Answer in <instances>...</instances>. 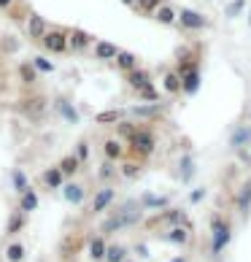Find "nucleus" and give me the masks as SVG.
I'll return each mask as SVG.
<instances>
[{
	"label": "nucleus",
	"instance_id": "nucleus-1",
	"mask_svg": "<svg viewBox=\"0 0 251 262\" xmlns=\"http://www.w3.org/2000/svg\"><path fill=\"white\" fill-rule=\"evenodd\" d=\"M127 154H130V160H138V162H146L154 149H157V133H154L151 127H141L138 124V130H135V135L127 141Z\"/></svg>",
	"mask_w": 251,
	"mask_h": 262
},
{
	"label": "nucleus",
	"instance_id": "nucleus-2",
	"mask_svg": "<svg viewBox=\"0 0 251 262\" xmlns=\"http://www.w3.org/2000/svg\"><path fill=\"white\" fill-rule=\"evenodd\" d=\"M19 111H22L25 119L30 122H43L46 114H49V98L43 92H27L22 100H19Z\"/></svg>",
	"mask_w": 251,
	"mask_h": 262
},
{
	"label": "nucleus",
	"instance_id": "nucleus-3",
	"mask_svg": "<svg viewBox=\"0 0 251 262\" xmlns=\"http://www.w3.org/2000/svg\"><path fill=\"white\" fill-rule=\"evenodd\" d=\"M41 46L43 52L52 54H71L67 52V27H49L46 35L41 38Z\"/></svg>",
	"mask_w": 251,
	"mask_h": 262
},
{
	"label": "nucleus",
	"instance_id": "nucleus-4",
	"mask_svg": "<svg viewBox=\"0 0 251 262\" xmlns=\"http://www.w3.org/2000/svg\"><path fill=\"white\" fill-rule=\"evenodd\" d=\"M230 241V225L221 216H211V254H221Z\"/></svg>",
	"mask_w": 251,
	"mask_h": 262
},
{
	"label": "nucleus",
	"instance_id": "nucleus-5",
	"mask_svg": "<svg viewBox=\"0 0 251 262\" xmlns=\"http://www.w3.org/2000/svg\"><path fill=\"white\" fill-rule=\"evenodd\" d=\"M113 200H117V189H113L111 184H103V187L95 192L92 203H89V213H92V216H98V213H105V211L113 206Z\"/></svg>",
	"mask_w": 251,
	"mask_h": 262
},
{
	"label": "nucleus",
	"instance_id": "nucleus-6",
	"mask_svg": "<svg viewBox=\"0 0 251 262\" xmlns=\"http://www.w3.org/2000/svg\"><path fill=\"white\" fill-rule=\"evenodd\" d=\"M49 22L41 16V14H35V11H30L27 14V19H25V33H27V38L30 41H35V43H41V38L46 35V30H49Z\"/></svg>",
	"mask_w": 251,
	"mask_h": 262
},
{
	"label": "nucleus",
	"instance_id": "nucleus-7",
	"mask_svg": "<svg viewBox=\"0 0 251 262\" xmlns=\"http://www.w3.org/2000/svg\"><path fill=\"white\" fill-rule=\"evenodd\" d=\"M92 43H95V38L86 30H81V27H67V52L79 54V52H86Z\"/></svg>",
	"mask_w": 251,
	"mask_h": 262
},
{
	"label": "nucleus",
	"instance_id": "nucleus-8",
	"mask_svg": "<svg viewBox=\"0 0 251 262\" xmlns=\"http://www.w3.org/2000/svg\"><path fill=\"white\" fill-rule=\"evenodd\" d=\"M100 151H103V160H111V162H119V160L127 157V151H124V143L117 138V135H108V138L103 141Z\"/></svg>",
	"mask_w": 251,
	"mask_h": 262
},
{
	"label": "nucleus",
	"instance_id": "nucleus-9",
	"mask_svg": "<svg viewBox=\"0 0 251 262\" xmlns=\"http://www.w3.org/2000/svg\"><path fill=\"white\" fill-rule=\"evenodd\" d=\"M178 22H181L184 30H202V27H208V19L202 14H197V11H192V8H181Z\"/></svg>",
	"mask_w": 251,
	"mask_h": 262
},
{
	"label": "nucleus",
	"instance_id": "nucleus-10",
	"mask_svg": "<svg viewBox=\"0 0 251 262\" xmlns=\"http://www.w3.org/2000/svg\"><path fill=\"white\" fill-rule=\"evenodd\" d=\"M27 222H30V216H27V213H22L19 208H14L11 213H8V219H6V235H8V238H16L19 232H25Z\"/></svg>",
	"mask_w": 251,
	"mask_h": 262
},
{
	"label": "nucleus",
	"instance_id": "nucleus-11",
	"mask_svg": "<svg viewBox=\"0 0 251 262\" xmlns=\"http://www.w3.org/2000/svg\"><path fill=\"white\" fill-rule=\"evenodd\" d=\"M84 246H86L84 235H67L62 244H60V257H62V259H76Z\"/></svg>",
	"mask_w": 251,
	"mask_h": 262
},
{
	"label": "nucleus",
	"instance_id": "nucleus-12",
	"mask_svg": "<svg viewBox=\"0 0 251 262\" xmlns=\"http://www.w3.org/2000/svg\"><path fill=\"white\" fill-rule=\"evenodd\" d=\"M3 259H6V262H25V259H27V246H25L19 238H11V241L3 246Z\"/></svg>",
	"mask_w": 251,
	"mask_h": 262
},
{
	"label": "nucleus",
	"instance_id": "nucleus-13",
	"mask_svg": "<svg viewBox=\"0 0 251 262\" xmlns=\"http://www.w3.org/2000/svg\"><path fill=\"white\" fill-rule=\"evenodd\" d=\"M65 181H67V179L62 176V170L57 168V165H52V168H46V170L41 173V184H43V189H49V192L62 189Z\"/></svg>",
	"mask_w": 251,
	"mask_h": 262
},
{
	"label": "nucleus",
	"instance_id": "nucleus-14",
	"mask_svg": "<svg viewBox=\"0 0 251 262\" xmlns=\"http://www.w3.org/2000/svg\"><path fill=\"white\" fill-rule=\"evenodd\" d=\"M62 198H65V203H71V206H81L84 203V198H86V192H84V187L79 181H65L62 184Z\"/></svg>",
	"mask_w": 251,
	"mask_h": 262
},
{
	"label": "nucleus",
	"instance_id": "nucleus-15",
	"mask_svg": "<svg viewBox=\"0 0 251 262\" xmlns=\"http://www.w3.org/2000/svg\"><path fill=\"white\" fill-rule=\"evenodd\" d=\"M105 246H108V241H105V235H92V238H86V251H89V259L92 262H103V257H105Z\"/></svg>",
	"mask_w": 251,
	"mask_h": 262
},
{
	"label": "nucleus",
	"instance_id": "nucleus-16",
	"mask_svg": "<svg viewBox=\"0 0 251 262\" xmlns=\"http://www.w3.org/2000/svg\"><path fill=\"white\" fill-rule=\"evenodd\" d=\"M38 206H41V200H38V192L33 189V187H27L22 195H19V203H16V208L22 211V213H27L30 216L33 211H38Z\"/></svg>",
	"mask_w": 251,
	"mask_h": 262
},
{
	"label": "nucleus",
	"instance_id": "nucleus-17",
	"mask_svg": "<svg viewBox=\"0 0 251 262\" xmlns=\"http://www.w3.org/2000/svg\"><path fill=\"white\" fill-rule=\"evenodd\" d=\"M57 168H60V170H62V176H65L67 181H71V179H76V176L81 173V168H84V165H81L79 160H76L73 154H65V157H60V160H57Z\"/></svg>",
	"mask_w": 251,
	"mask_h": 262
},
{
	"label": "nucleus",
	"instance_id": "nucleus-18",
	"mask_svg": "<svg viewBox=\"0 0 251 262\" xmlns=\"http://www.w3.org/2000/svg\"><path fill=\"white\" fill-rule=\"evenodd\" d=\"M127 257H130V246L119 244V241H111V244L105 246V257H103V262H124Z\"/></svg>",
	"mask_w": 251,
	"mask_h": 262
},
{
	"label": "nucleus",
	"instance_id": "nucleus-19",
	"mask_svg": "<svg viewBox=\"0 0 251 262\" xmlns=\"http://www.w3.org/2000/svg\"><path fill=\"white\" fill-rule=\"evenodd\" d=\"M124 79H127V84L132 86V90H141V86H146V84H151V73L146 71V68H132V71H127L124 73Z\"/></svg>",
	"mask_w": 251,
	"mask_h": 262
},
{
	"label": "nucleus",
	"instance_id": "nucleus-20",
	"mask_svg": "<svg viewBox=\"0 0 251 262\" xmlns=\"http://www.w3.org/2000/svg\"><path fill=\"white\" fill-rule=\"evenodd\" d=\"M162 238H165L168 244H173V246H189L192 232L184 230V227H168L165 232H162Z\"/></svg>",
	"mask_w": 251,
	"mask_h": 262
},
{
	"label": "nucleus",
	"instance_id": "nucleus-21",
	"mask_svg": "<svg viewBox=\"0 0 251 262\" xmlns=\"http://www.w3.org/2000/svg\"><path fill=\"white\" fill-rule=\"evenodd\" d=\"M127 111L124 108H105L100 114H95V124H100V127H108V124H117L119 119H124Z\"/></svg>",
	"mask_w": 251,
	"mask_h": 262
},
{
	"label": "nucleus",
	"instance_id": "nucleus-22",
	"mask_svg": "<svg viewBox=\"0 0 251 262\" xmlns=\"http://www.w3.org/2000/svg\"><path fill=\"white\" fill-rule=\"evenodd\" d=\"M54 108L60 111V116H62L65 122H71V124H76V122L81 119V116H79V111L73 108V105H71V100H67V98H57V100H54Z\"/></svg>",
	"mask_w": 251,
	"mask_h": 262
},
{
	"label": "nucleus",
	"instance_id": "nucleus-23",
	"mask_svg": "<svg viewBox=\"0 0 251 262\" xmlns=\"http://www.w3.org/2000/svg\"><path fill=\"white\" fill-rule=\"evenodd\" d=\"M92 49H95V57H98V60H103V62L113 60V57H117V52H119L117 43H111V41H95Z\"/></svg>",
	"mask_w": 251,
	"mask_h": 262
},
{
	"label": "nucleus",
	"instance_id": "nucleus-24",
	"mask_svg": "<svg viewBox=\"0 0 251 262\" xmlns=\"http://www.w3.org/2000/svg\"><path fill=\"white\" fill-rule=\"evenodd\" d=\"M117 176H119V165L111 162V160H103L100 168H98V181L111 184V181H117Z\"/></svg>",
	"mask_w": 251,
	"mask_h": 262
},
{
	"label": "nucleus",
	"instance_id": "nucleus-25",
	"mask_svg": "<svg viewBox=\"0 0 251 262\" xmlns=\"http://www.w3.org/2000/svg\"><path fill=\"white\" fill-rule=\"evenodd\" d=\"M141 170H143V162L138 160H119V176L122 179H138L141 176Z\"/></svg>",
	"mask_w": 251,
	"mask_h": 262
},
{
	"label": "nucleus",
	"instance_id": "nucleus-26",
	"mask_svg": "<svg viewBox=\"0 0 251 262\" xmlns=\"http://www.w3.org/2000/svg\"><path fill=\"white\" fill-rule=\"evenodd\" d=\"M16 73H19V81H22L25 86H35L38 84V76H41L33 68V62H22V65L16 68Z\"/></svg>",
	"mask_w": 251,
	"mask_h": 262
},
{
	"label": "nucleus",
	"instance_id": "nucleus-27",
	"mask_svg": "<svg viewBox=\"0 0 251 262\" xmlns=\"http://www.w3.org/2000/svg\"><path fill=\"white\" fill-rule=\"evenodd\" d=\"M113 62H117V68H119L122 73H127V71H132V68H138V57H135L132 52L119 49L117 57H113Z\"/></svg>",
	"mask_w": 251,
	"mask_h": 262
},
{
	"label": "nucleus",
	"instance_id": "nucleus-28",
	"mask_svg": "<svg viewBox=\"0 0 251 262\" xmlns=\"http://www.w3.org/2000/svg\"><path fill=\"white\" fill-rule=\"evenodd\" d=\"M119 230H124V222H122L119 213L113 211L111 216H105V219H103V225H100V235H113V232H119Z\"/></svg>",
	"mask_w": 251,
	"mask_h": 262
},
{
	"label": "nucleus",
	"instance_id": "nucleus-29",
	"mask_svg": "<svg viewBox=\"0 0 251 262\" xmlns=\"http://www.w3.org/2000/svg\"><path fill=\"white\" fill-rule=\"evenodd\" d=\"M151 16L157 19L159 25H173V22H176V19H178V11H176V8H173V6L162 3V6H159V8H157V11H154Z\"/></svg>",
	"mask_w": 251,
	"mask_h": 262
},
{
	"label": "nucleus",
	"instance_id": "nucleus-30",
	"mask_svg": "<svg viewBox=\"0 0 251 262\" xmlns=\"http://www.w3.org/2000/svg\"><path fill=\"white\" fill-rule=\"evenodd\" d=\"M11 187H14L16 195H22V192L30 187V179H27V173H25L22 168H14V170H11Z\"/></svg>",
	"mask_w": 251,
	"mask_h": 262
},
{
	"label": "nucleus",
	"instance_id": "nucleus-31",
	"mask_svg": "<svg viewBox=\"0 0 251 262\" xmlns=\"http://www.w3.org/2000/svg\"><path fill=\"white\" fill-rule=\"evenodd\" d=\"M113 127H117V138H119V141H130L132 135H135V130H138V124L130 122V119H119Z\"/></svg>",
	"mask_w": 251,
	"mask_h": 262
},
{
	"label": "nucleus",
	"instance_id": "nucleus-32",
	"mask_svg": "<svg viewBox=\"0 0 251 262\" xmlns=\"http://www.w3.org/2000/svg\"><path fill=\"white\" fill-rule=\"evenodd\" d=\"M162 86H165L168 95H178L181 92V76L176 71H168L165 76H162Z\"/></svg>",
	"mask_w": 251,
	"mask_h": 262
},
{
	"label": "nucleus",
	"instance_id": "nucleus-33",
	"mask_svg": "<svg viewBox=\"0 0 251 262\" xmlns=\"http://www.w3.org/2000/svg\"><path fill=\"white\" fill-rule=\"evenodd\" d=\"M135 95H138V100H143V103H159V90L154 84H146V86H141V90H135Z\"/></svg>",
	"mask_w": 251,
	"mask_h": 262
},
{
	"label": "nucleus",
	"instance_id": "nucleus-34",
	"mask_svg": "<svg viewBox=\"0 0 251 262\" xmlns=\"http://www.w3.org/2000/svg\"><path fill=\"white\" fill-rule=\"evenodd\" d=\"M162 111V105L159 103H149V105H135L132 108V114L135 116H143V119H154V116H157Z\"/></svg>",
	"mask_w": 251,
	"mask_h": 262
},
{
	"label": "nucleus",
	"instance_id": "nucleus-35",
	"mask_svg": "<svg viewBox=\"0 0 251 262\" xmlns=\"http://www.w3.org/2000/svg\"><path fill=\"white\" fill-rule=\"evenodd\" d=\"M159 6H162V0H135V11L143 16H151Z\"/></svg>",
	"mask_w": 251,
	"mask_h": 262
},
{
	"label": "nucleus",
	"instance_id": "nucleus-36",
	"mask_svg": "<svg viewBox=\"0 0 251 262\" xmlns=\"http://www.w3.org/2000/svg\"><path fill=\"white\" fill-rule=\"evenodd\" d=\"M168 198H157V195H143L141 198V206L143 208H159V211H165L168 208Z\"/></svg>",
	"mask_w": 251,
	"mask_h": 262
},
{
	"label": "nucleus",
	"instance_id": "nucleus-37",
	"mask_svg": "<svg viewBox=\"0 0 251 262\" xmlns=\"http://www.w3.org/2000/svg\"><path fill=\"white\" fill-rule=\"evenodd\" d=\"M71 154H73V157L79 160L81 165H86V162H89V143H86V141H79V143L73 146Z\"/></svg>",
	"mask_w": 251,
	"mask_h": 262
},
{
	"label": "nucleus",
	"instance_id": "nucleus-38",
	"mask_svg": "<svg viewBox=\"0 0 251 262\" xmlns=\"http://www.w3.org/2000/svg\"><path fill=\"white\" fill-rule=\"evenodd\" d=\"M30 62H33V68H35L38 73H54V65L46 60V57H33Z\"/></svg>",
	"mask_w": 251,
	"mask_h": 262
},
{
	"label": "nucleus",
	"instance_id": "nucleus-39",
	"mask_svg": "<svg viewBox=\"0 0 251 262\" xmlns=\"http://www.w3.org/2000/svg\"><path fill=\"white\" fill-rule=\"evenodd\" d=\"M248 141H251V130L248 127H238L233 133V146H243V143H248Z\"/></svg>",
	"mask_w": 251,
	"mask_h": 262
},
{
	"label": "nucleus",
	"instance_id": "nucleus-40",
	"mask_svg": "<svg viewBox=\"0 0 251 262\" xmlns=\"http://www.w3.org/2000/svg\"><path fill=\"white\" fill-rule=\"evenodd\" d=\"M238 206H240V211H248V206H251V184H246L243 189H240V198H238Z\"/></svg>",
	"mask_w": 251,
	"mask_h": 262
},
{
	"label": "nucleus",
	"instance_id": "nucleus-41",
	"mask_svg": "<svg viewBox=\"0 0 251 262\" xmlns=\"http://www.w3.org/2000/svg\"><path fill=\"white\" fill-rule=\"evenodd\" d=\"M243 6H246V0H233V3L227 6V16H238L243 11Z\"/></svg>",
	"mask_w": 251,
	"mask_h": 262
},
{
	"label": "nucleus",
	"instance_id": "nucleus-42",
	"mask_svg": "<svg viewBox=\"0 0 251 262\" xmlns=\"http://www.w3.org/2000/svg\"><path fill=\"white\" fill-rule=\"evenodd\" d=\"M202 195H206V192H202V189H195V192H192V195H189V200H192V203H197V200H202Z\"/></svg>",
	"mask_w": 251,
	"mask_h": 262
},
{
	"label": "nucleus",
	"instance_id": "nucleus-43",
	"mask_svg": "<svg viewBox=\"0 0 251 262\" xmlns=\"http://www.w3.org/2000/svg\"><path fill=\"white\" fill-rule=\"evenodd\" d=\"M14 3H16V0H0V11H8Z\"/></svg>",
	"mask_w": 251,
	"mask_h": 262
},
{
	"label": "nucleus",
	"instance_id": "nucleus-44",
	"mask_svg": "<svg viewBox=\"0 0 251 262\" xmlns=\"http://www.w3.org/2000/svg\"><path fill=\"white\" fill-rule=\"evenodd\" d=\"M135 251H138V254H141V257H149V251H146V249H143V244H135Z\"/></svg>",
	"mask_w": 251,
	"mask_h": 262
},
{
	"label": "nucleus",
	"instance_id": "nucleus-45",
	"mask_svg": "<svg viewBox=\"0 0 251 262\" xmlns=\"http://www.w3.org/2000/svg\"><path fill=\"white\" fill-rule=\"evenodd\" d=\"M122 3H124V6H135V0H122Z\"/></svg>",
	"mask_w": 251,
	"mask_h": 262
},
{
	"label": "nucleus",
	"instance_id": "nucleus-46",
	"mask_svg": "<svg viewBox=\"0 0 251 262\" xmlns=\"http://www.w3.org/2000/svg\"><path fill=\"white\" fill-rule=\"evenodd\" d=\"M170 262H187L184 257H176V259H170Z\"/></svg>",
	"mask_w": 251,
	"mask_h": 262
},
{
	"label": "nucleus",
	"instance_id": "nucleus-47",
	"mask_svg": "<svg viewBox=\"0 0 251 262\" xmlns=\"http://www.w3.org/2000/svg\"><path fill=\"white\" fill-rule=\"evenodd\" d=\"M65 262H79V259H65Z\"/></svg>",
	"mask_w": 251,
	"mask_h": 262
},
{
	"label": "nucleus",
	"instance_id": "nucleus-48",
	"mask_svg": "<svg viewBox=\"0 0 251 262\" xmlns=\"http://www.w3.org/2000/svg\"><path fill=\"white\" fill-rule=\"evenodd\" d=\"M124 262H135V259H130V257H127V259H124Z\"/></svg>",
	"mask_w": 251,
	"mask_h": 262
}]
</instances>
